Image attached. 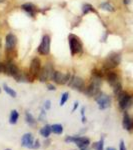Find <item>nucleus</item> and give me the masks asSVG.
<instances>
[{"label":"nucleus","instance_id":"obj_1","mask_svg":"<svg viewBox=\"0 0 133 150\" xmlns=\"http://www.w3.org/2000/svg\"><path fill=\"white\" fill-rule=\"evenodd\" d=\"M106 78H107L108 83L113 87L114 93L116 95H118L122 90H121V84H120V82H119V78H118L117 74L114 73V72H109V73L107 74Z\"/></svg>","mask_w":133,"mask_h":150},{"label":"nucleus","instance_id":"obj_2","mask_svg":"<svg viewBox=\"0 0 133 150\" xmlns=\"http://www.w3.org/2000/svg\"><path fill=\"white\" fill-rule=\"evenodd\" d=\"M120 63V55L117 53H112V54L108 55V57L105 59L103 66L105 69H112L117 66Z\"/></svg>","mask_w":133,"mask_h":150},{"label":"nucleus","instance_id":"obj_3","mask_svg":"<svg viewBox=\"0 0 133 150\" xmlns=\"http://www.w3.org/2000/svg\"><path fill=\"white\" fill-rule=\"evenodd\" d=\"M118 101H119V106L122 110H125L127 108H129L132 104V97L127 94L126 92H123L121 91L119 94H118Z\"/></svg>","mask_w":133,"mask_h":150},{"label":"nucleus","instance_id":"obj_4","mask_svg":"<svg viewBox=\"0 0 133 150\" xmlns=\"http://www.w3.org/2000/svg\"><path fill=\"white\" fill-rule=\"evenodd\" d=\"M96 101L98 103V106H99V109L103 110V109H106L110 106V103H111V98L110 96L106 95V94H100L99 93L97 96L95 97Z\"/></svg>","mask_w":133,"mask_h":150},{"label":"nucleus","instance_id":"obj_5","mask_svg":"<svg viewBox=\"0 0 133 150\" xmlns=\"http://www.w3.org/2000/svg\"><path fill=\"white\" fill-rule=\"evenodd\" d=\"M69 45H70V51H71L73 55H75L81 51V48H82L81 43L75 35L69 36Z\"/></svg>","mask_w":133,"mask_h":150},{"label":"nucleus","instance_id":"obj_6","mask_svg":"<svg viewBox=\"0 0 133 150\" xmlns=\"http://www.w3.org/2000/svg\"><path fill=\"white\" fill-rule=\"evenodd\" d=\"M51 78L53 79V81H55L57 84H65L69 81V75L68 74H63L59 71H54L52 74V77Z\"/></svg>","mask_w":133,"mask_h":150},{"label":"nucleus","instance_id":"obj_7","mask_svg":"<svg viewBox=\"0 0 133 150\" xmlns=\"http://www.w3.org/2000/svg\"><path fill=\"white\" fill-rule=\"evenodd\" d=\"M49 50H50V39L47 35H45L42 38L41 44L38 47V52L42 55H47L49 53Z\"/></svg>","mask_w":133,"mask_h":150},{"label":"nucleus","instance_id":"obj_8","mask_svg":"<svg viewBox=\"0 0 133 150\" xmlns=\"http://www.w3.org/2000/svg\"><path fill=\"white\" fill-rule=\"evenodd\" d=\"M4 73L9 75V76L15 77L16 75L19 73V69L12 61H8L5 65H4Z\"/></svg>","mask_w":133,"mask_h":150},{"label":"nucleus","instance_id":"obj_9","mask_svg":"<svg viewBox=\"0 0 133 150\" xmlns=\"http://www.w3.org/2000/svg\"><path fill=\"white\" fill-rule=\"evenodd\" d=\"M53 72H54V71L52 70V68H51V66H50V65H46L45 67H43V68L40 70L39 75H38L40 81L44 82V81H46L48 78H51Z\"/></svg>","mask_w":133,"mask_h":150},{"label":"nucleus","instance_id":"obj_10","mask_svg":"<svg viewBox=\"0 0 133 150\" xmlns=\"http://www.w3.org/2000/svg\"><path fill=\"white\" fill-rule=\"evenodd\" d=\"M40 72V60L38 58H34L31 61L30 64V75L32 76V78L38 77Z\"/></svg>","mask_w":133,"mask_h":150},{"label":"nucleus","instance_id":"obj_11","mask_svg":"<svg viewBox=\"0 0 133 150\" xmlns=\"http://www.w3.org/2000/svg\"><path fill=\"white\" fill-rule=\"evenodd\" d=\"M69 85L73 87L74 89H77V90H83L84 81L81 78H79V77L73 76L71 77V79H69Z\"/></svg>","mask_w":133,"mask_h":150},{"label":"nucleus","instance_id":"obj_12","mask_svg":"<svg viewBox=\"0 0 133 150\" xmlns=\"http://www.w3.org/2000/svg\"><path fill=\"white\" fill-rule=\"evenodd\" d=\"M34 137L31 133H25L21 138V144L24 147H28V148H32V145L34 143Z\"/></svg>","mask_w":133,"mask_h":150},{"label":"nucleus","instance_id":"obj_13","mask_svg":"<svg viewBox=\"0 0 133 150\" xmlns=\"http://www.w3.org/2000/svg\"><path fill=\"white\" fill-rule=\"evenodd\" d=\"M122 124H123V127H124V129L128 130V131H130V130H131L132 128H133V120L131 119V118H130V116L128 115L127 112L124 113Z\"/></svg>","mask_w":133,"mask_h":150},{"label":"nucleus","instance_id":"obj_14","mask_svg":"<svg viewBox=\"0 0 133 150\" xmlns=\"http://www.w3.org/2000/svg\"><path fill=\"white\" fill-rule=\"evenodd\" d=\"M75 144L77 145V147H79L80 149H84V148H87L88 145L90 144V140H89V138H87V137L78 136Z\"/></svg>","mask_w":133,"mask_h":150},{"label":"nucleus","instance_id":"obj_15","mask_svg":"<svg viewBox=\"0 0 133 150\" xmlns=\"http://www.w3.org/2000/svg\"><path fill=\"white\" fill-rule=\"evenodd\" d=\"M16 44V37L13 34H8L6 36V48L12 49Z\"/></svg>","mask_w":133,"mask_h":150},{"label":"nucleus","instance_id":"obj_16","mask_svg":"<svg viewBox=\"0 0 133 150\" xmlns=\"http://www.w3.org/2000/svg\"><path fill=\"white\" fill-rule=\"evenodd\" d=\"M52 132V129H51V126L50 125H45L44 127H42L40 129V134L42 135L43 137H48L50 135V133Z\"/></svg>","mask_w":133,"mask_h":150},{"label":"nucleus","instance_id":"obj_17","mask_svg":"<svg viewBox=\"0 0 133 150\" xmlns=\"http://www.w3.org/2000/svg\"><path fill=\"white\" fill-rule=\"evenodd\" d=\"M22 9H24L25 11H27L28 13H30V14H34L35 13V11H36V8H35V6L33 5V4H31V3H26V4H23L22 6Z\"/></svg>","mask_w":133,"mask_h":150},{"label":"nucleus","instance_id":"obj_18","mask_svg":"<svg viewBox=\"0 0 133 150\" xmlns=\"http://www.w3.org/2000/svg\"><path fill=\"white\" fill-rule=\"evenodd\" d=\"M18 117H19V114L16 110H12L11 111V114H10V118H9V122L10 124H15L18 120Z\"/></svg>","mask_w":133,"mask_h":150},{"label":"nucleus","instance_id":"obj_19","mask_svg":"<svg viewBox=\"0 0 133 150\" xmlns=\"http://www.w3.org/2000/svg\"><path fill=\"white\" fill-rule=\"evenodd\" d=\"M52 132L55 133V134H61L63 132V126L61 124H54L51 126Z\"/></svg>","mask_w":133,"mask_h":150},{"label":"nucleus","instance_id":"obj_20","mask_svg":"<svg viewBox=\"0 0 133 150\" xmlns=\"http://www.w3.org/2000/svg\"><path fill=\"white\" fill-rule=\"evenodd\" d=\"M103 147H104V139H103V137L99 141L95 142L93 144V148L95 150H103Z\"/></svg>","mask_w":133,"mask_h":150},{"label":"nucleus","instance_id":"obj_21","mask_svg":"<svg viewBox=\"0 0 133 150\" xmlns=\"http://www.w3.org/2000/svg\"><path fill=\"white\" fill-rule=\"evenodd\" d=\"M26 121H27L28 124L31 125V126H34L36 124V121L34 120V118H33V116L28 112H26Z\"/></svg>","mask_w":133,"mask_h":150},{"label":"nucleus","instance_id":"obj_22","mask_svg":"<svg viewBox=\"0 0 133 150\" xmlns=\"http://www.w3.org/2000/svg\"><path fill=\"white\" fill-rule=\"evenodd\" d=\"M4 90H5V92H6L7 94H9V95H10L11 97H15V96H16V92L13 90V89H11L10 87L4 85Z\"/></svg>","mask_w":133,"mask_h":150},{"label":"nucleus","instance_id":"obj_23","mask_svg":"<svg viewBox=\"0 0 133 150\" xmlns=\"http://www.w3.org/2000/svg\"><path fill=\"white\" fill-rule=\"evenodd\" d=\"M100 7L104 10H107V11H114V8H113L112 5H110L109 3H102L100 5Z\"/></svg>","mask_w":133,"mask_h":150},{"label":"nucleus","instance_id":"obj_24","mask_svg":"<svg viewBox=\"0 0 133 150\" xmlns=\"http://www.w3.org/2000/svg\"><path fill=\"white\" fill-rule=\"evenodd\" d=\"M67 99H68V92H65L62 94V97H61V100H60V105L63 106L65 102L67 101Z\"/></svg>","mask_w":133,"mask_h":150},{"label":"nucleus","instance_id":"obj_25","mask_svg":"<svg viewBox=\"0 0 133 150\" xmlns=\"http://www.w3.org/2000/svg\"><path fill=\"white\" fill-rule=\"evenodd\" d=\"M90 11H94L91 5H89V4H86V5L83 6V13L84 14L88 13V12H90Z\"/></svg>","mask_w":133,"mask_h":150},{"label":"nucleus","instance_id":"obj_26","mask_svg":"<svg viewBox=\"0 0 133 150\" xmlns=\"http://www.w3.org/2000/svg\"><path fill=\"white\" fill-rule=\"evenodd\" d=\"M77 138H78V136H67L66 138H65V141L66 142H74V143H75Z\"/></svg>","mask_w":133,"mask_h":150},{"label":"nucleus","instance_id":"obj_27","mask_svg":"<svg viewBox=\"0 0 133 150\" xmlns=\"http://www.w3.org/2000/svg\"><path fill=\"white\" fill-rule=\"evenodd\" d=\"M39 146H40L39 140H35L34 143H33V145H32V148L33 149H37V148H39Z\"/></svg>","mask_w":133,"mask_h":150},{"label":"nucleus","instance_id":"obj_28","mask_svg":"<svg viewBox=\"0 0 133 150\" xmlns=\"http://www.w3.org/2000/svg\"><path fill=\"white\" fill-rule=\"evenodd\" d=\"M120 150H126V147H125V144H124V141L121 140L120 141V147H119Z\"/></svg>","mask_w":133,"mask_h":150},{"label":"nucleus","instance_id":"obj_29","mask_svg":"<svg viewBox=\"0 0 133 150\" xmlns=\"http://www.w3.org/2000/svg\"><path fill=\"white\" fill-rule=\"evenodd\" d=\"M45 108H46V109H49L50 108V101H46V103H45Z\"/></svg>","mask_w":133,"mask_h":150},{"label":"nucleus","instance_id":"obj_30","mask_svg":"<svg viewBox=\"0 0 133 150\" xmlns=\"http://www.w3.org/2000/svg\"><path fill=\"white\" fill-rule=\"evenodd\" d=\"M47 87H48V89H49V90H55V89H56L54 86H53V85H50V84H49V85H47Z\"/></svg>","mask_w":133,"mask_h":150},{"label":"nucleus","instance_id":"obj_31","mask_svg":"<svg viewBox=\"0 0 133 150\" xmlns=\"http://www.w3.org/2000/svg\"><path fill=\"white\" fill-rule=\"evenodd\" d=\"M0 72H4V64L0 63Z\"/></svg>","mask_w":133,"mask_h":150},{"label":"nucleus","instance_id":"obj_32","mask_svg":"<svg viewBox=\"0 0 133 150\" xmlns=\"http://www.w3.org/2000/svg\"><path fill=\"white\" fill-rule=\"evenodd\" d=\"M106 150H116V149L114 148V147H107Z\"/></svg>","mask_w":133,"mask_h":150},{"label":"nucleus","instance_id":"obj_33","mask_svg":"<svg viewBox=\"0 0 133 150\" xmlns=\"http://www.w3.org/2000/svg\"><path fill=\"white\" fill-rule=\"evenodd\" d=\"M84 111H85V109H84V108H82V109H81V115H82V117L84 116Z\"/></svg>","mask_w":133,"mask_h":150},{"label":"nucleus","instance_id":"obj_34","mask_svg":"<svg viewBox=\"0 0 133 150\" xmlns=\"http://www.w3.org/2000/svg\"><path fill=\"white\" fill-rule=\"evenodd\" d=\"M77 105H78V103H77V102H75V105H74V108H73V111H74V110H75V109H76V108H77Z\"/></svg>","mask_w":133,"mask_h":150},{"label":"nucleus","instance_id":"obj_35","mask_svg":"<svg viewBox=\"0 0 133 150\" xmlns=\"http://www.w3.org/2000/svg\"><path fill=\"white\" fill-rule=\"evenodd\" d=\"M129 2H130V0H125L124 3H125V4H128V3H129Z\"/></svg>","mask_w":133,"mask_h":150},{"label":"nucleus","instance_id":"obj_36","mask_svg":"<svg viewBox=\"0 0 133 150\" xmlns=\"http://www.w3.org/2000/svg\"><path fill=\"white\" fill-rule=\"evenodd\" d=\"M5 0H0V3H2V2H4Z\"/></svg>","mask_w":133,"mask_h":150},{"label":"nucleus","instance_id":"obj_37","mask_svg":"<svg viewBox=\"0 0 133 150\" xmlns=\"http://www.w3.org/2000/svg\"><path fill=\"white\" fill-rule=\"evenodd\" d=\"M81 150H86V148H84V149H81Z\"/></svg>","mask_w":133,"mask_h":150},{"label":"nucleus","instance_id":"obj_38","mask_svg":"<svg viewBox=\"0 0 133 150\" xmlns=\"http://www.w3.org/2000/svg\"><path fill=\"white\" fill-rule=\"evenodd\" d=\"M6 150H10V149H6Z\"/></svg>","mask_w":133,"mask_h":150}]
</instances>
